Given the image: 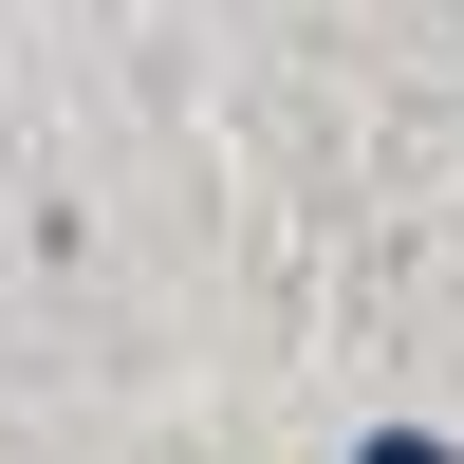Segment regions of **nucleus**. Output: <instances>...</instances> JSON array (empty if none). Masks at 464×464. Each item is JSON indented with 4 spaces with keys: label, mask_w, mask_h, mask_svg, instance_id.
Segmentation results:
<instances>
[{
    "label": "nucleus",
    "mask_w": 464,
    "mask_h": 464,
    "mask_svg": "<svg viewBox=\"0 0 464 464\" xmlns=\"http://www.w3.org/2000/svg\"><path fill=\"white\" fill-rule=\"evenodd\" d=\"M353 464H464V446H446V428H372Z\"/></svg>",
    "instance_id": "obj_1"
}]
</instances>
